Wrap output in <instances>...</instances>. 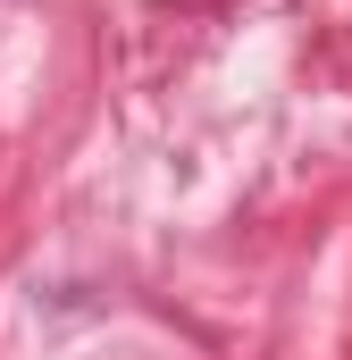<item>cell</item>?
Masks as SVG:
<instances>
[]
</instances>
